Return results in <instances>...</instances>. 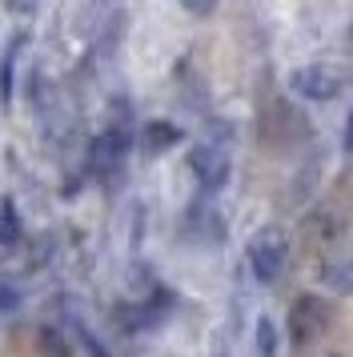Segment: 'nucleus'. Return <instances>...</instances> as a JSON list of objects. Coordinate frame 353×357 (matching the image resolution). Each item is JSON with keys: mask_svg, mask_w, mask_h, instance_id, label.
Returning <instances> with one entry per match:
<instances>
[{"mask_svg": "<svg viewBox=\"0 0 353 357\" xmlns=\"http://www.w3.org/2000/svg\"><path fill=\"white\" fill-rule=\"evenodd\" d=\"M285 257H289V245L277 229H261L253 241H249V269L261 285H273L281 269H285Z\"/></svg>", "mask_w": 353, "mask_h": 357, "instance_id": "1", "label": "nucleus"}, {"mask_svg": "<svg viewBox=\"0 0 353 357\" xmlns=\"http://www.w3.org/2000/svg\"><path fill=\"white\" fill-rule=\"evenodd\" d=\"M128 129L125 125H109V129H100L93 137V145H89V169H93L96 177H109L117 173L121 165H125V153H128Z\"/></svg>", "mask_w": 353, "mask_h": 357, "instance_id": "2", "label": "nucleus"}, {"mask_svg": "<svg viewBox=\"0 0 353 357\" xmlns=\"http://www.w3.org/2000/svg\"><path fill=\"white\" fill-rule=\"evenodd\" d=\"M289 89L305 100H333L341 93V73L329 65H301V68H293Z\"/></svg>", "mask_w": 353, "mask_h": 357, "instance_id": "3", "label": "nucleus"}, {"mask_svg": "<svg viewBox=\"0 0 353 357\" xmlns=\"http://www.w3.org/2000/svg\"><path fill=\"white\" fill-rule=\"evenodd\" d=\"M189 169L205 193H217L229 185V153L221 145H197L189 153Z\"/></svg>", "mask_w": 353, "mask_h": 357, "instance_id": "4", "label": "nucleus"}, {"mask_svg": "<svg viewBox=\"0 0 353 357\" xmlns=\"http://www.w3.org/2000/svg\"><path fill=\"white\" fill-rule=\"evenodd\" d=\"M325 301L321 297H297L293 301V309H289V337H293V345H309V341L317 337L321 329H325Z\"/></svg>", "mask_w": 353, "mask_h": 357, "instance_id": "5", "label": "nucleus"}, {"mask_svg": "<svg viewBox=\"0 0 353 357\" xmlns=\"http://www.w3.org/2000/svg\"><path fill=\"white\" fill-rule=\"evenodd\" d=\"M173 145H181V129H176L173 121H149L141 129V149L149 157H160V153H169Z\"/></svg>", "mask_w": 353, "mask_h": 357, "instance_id": "6", "label": "nucleus"}, {"mask_svg": "<svg viewBox=\"0 0 353 357\" xmlns=\"http://www.w3.org/2000/svg\"><path fill=\"white\" fill-rule=\"evenodd\" d=\"M20 45L24 36H16L13 45L4 49V61H0V100L13 105V89H16V56H20Z\"/></svg>", "mask_w": 353, "mask_h": 357, "instance_id": "7", "label": "nucleus"}, {"mask_svg": "<svg viewBox=\"0 0 353 357\" xmlns=\"http://www.w3.org/2000/svg\"><path fill=\"white\" fill-rule=\"evenodd\" d=\"M321 281L337 293H353V253L350 257H337L333 265H325L321 269Z\"/></svg>", "mask_w": 353, "mask_h": 357, "instance_id": "8", "label": "nucleus"}, {"mask_svg": "<svg viewBox=\"0 0 353 357\" xmlns=\"http://www.w3.org/2000/svg\"><path fill=\"white\" fill-rule=\"evenodd\" d=\"M20 233H24L20 209L4 197V201H0V245H16V241H20Z\"/></svg>", "mask_w": 353, "mask_h": 357, "instance_id": "9", "label": "nucleus"}, {"mask_svg": "<svg viewBox=\"0 0 353 357\" xmlns=\"http://www.w3.org/2000/svg\"><path fill=\"white\" fill-rule=\"evenodd\" d=\"M257 354L261 357H277V325L269 317L257 321Z\"/></svg>", "mask_w": 353, "mask_h": 357, "instance_id": "10", "label": "nucleus"}, {"mask_svg": "<svg viewBox=\"0 0 353 357\" xmlns=\"http://www.w3.org/2000/svg\"><path fill=\"white\" fill-rule=\"evenodd\" d=\"M77 337H80V345H84L93 357H109V354H105V345H100V341H96L89 329H84V325H77Z\"/></svg>", "mask_w": 353, "mask_h": 357, "instance_id": "11", "label": "nucleus"}, {"mask_svg": "<svg viewBox=\"0 0 353 357\" xmlns=\"http://www.w3.org/2000/svg\"><path fill=\"white\" fill-rule=\"evenodd\" d=\"M181 4H185V8H189L193 17H209V13H213V8H217V4H221V0H181Z\"/></svg>", "mask_w": 353, "mask_h": 357, "instance_id": "12", "label": "nucleus"}, {"mask_svg": "<svg viewBox=\"0 0 353 357\" xmlns=\"http://www.w3.org/2000/svg\"><path fill=\"white\" fill-rule=\"evenodd\" d=\"M4 4H8V13L20 17V13H32V4H36V0H4Z\"/></svg>", "mask_w": 353, "mask_h": 357, "instance_id": "13", "label": "nucleus"}, {"mask_svg": "<svg viewBox=\"0 0 353 357\" xmlns=\"http://www.w3.org/2000/svg\"><path fill=\"white\" fill-rule=\"evenodd\" d=\"M8 305H13V285H8V281H0V313H4Z\"/></svg>", "mask_w": 353, "mask_h": 357, "instance_id": "14", "label": "nucleus"}, {"mask_svg": "<svg viewBox=\"0 0 353 357\" xmlns=\"http://www.w3.org/2000/svg\"><path fill=\"white\" fill-rule=\"evenodd\" d=\"M341 145H345V153H353V113H350V121H345V141H341Z\"/></svg>", "mask_w": 353, "mask_h": 357, "instance_id": "15", "label": "nucleus"}]
</instances>
